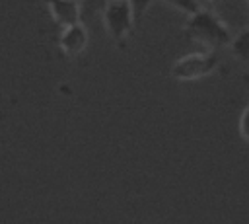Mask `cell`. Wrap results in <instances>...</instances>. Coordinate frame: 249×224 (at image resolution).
Segmentation results:
<instances>
[{"label": "cell", "instance_id": "1", "mask_svg": "<svg viewBox=\"0 0 249 224\" xmlns=\"http://www.w3.org/2000/svg\"><path fill=\"white\" fill-rule=\"evenodd\" d=\"M183 35L198 49L214 53L222 51L224 47H230L233 39L226 21L210 8H200L198 12L191 14L187 18V23L183 25Z\"/></svg>", "mask_w": 249, "mask_h": 224}, {"label": "cell", "instance_id": "2", "mask_svg": "<svg viewBox=\"0 0 249 224\" xmlns=\"http://www.w3.org/2000/svg\"><path fill=\"white\" fill-rule=\"evenodd\" d=\"M220 68V56L214 51H195V53H187L183 56H179L171 68H169V76L175 82H196L202 80L210 74H214Z\"/></svg>", "mask_w": 249, "mask_h": 224}, {"label": "cell", "instance_id": "3", "mask_svg": "<svg viewBox=\"0 0 249 224\" xmlns=\"http://www.w3.org/2000/svg\"><path fill=\"white\" fill-rule=\"evenodd\" d=\"M101 21L109 37L117 43V47L124 49L128 37L132 35L134 27L138 25L134 19V12L128 0H109L101 12Z\"/></svg>", "mask_w": 249, "mask_h": 224}, {"label": "cell", "instance_id": "4", "mask_svg": "<svg viewBox=\"0 0 249 224\" xmlns=\"http://www.w3.org/2000/svg\"><path fill=\"white\" fill-rule=\"evenodd\" d=\"M88 41H89V35H88V29L82 21L60 27V33L56 35V47H58L60 55L66 58L80 56L86 51Z\"/></svg>", "mask_w": 249, "mask_h": 224}, {"label": "cell", "instance_id": "5", "mask_svg": "<svg viewBox=\"0 0 249 224\" xmlns=\"http://www.w3.org/2000/svg\"><path fill=\"white\" fill-rule=\"evenodd\" d=\"M41 2L47 6L53 21L58 27H66V25L82 21V4H80V0H41Z\"/></svg>", "mask_w": 249, "mask_h": 224}, {"label": "cell", "instance_id": "6", "mask_svg": "<svg viewBox=\"0 0 249 224\" xmlns=\"http://www.w3.org/2000/svg\"><path fill=\"white\" fill-rule=\"evenodd\" d=\"M228 49L231 51L235 60H239L243 64H249V27L243 29L241 33L233 35V39H231Z\"/></svg>", "mask_w": 249, "mask_h": 224}, {"label": "cell", "instance_id": "7", "mask_svg": "<svg viewBox=\"0 0 249 224\" xmlns=\"http://www.w3.org/2000/svg\"><path fill=\"white\" fill-rule=\"evenodd\" d=\"M160 2L171 6V8L177 10V12H183V14H187V16L198 12V10L204 8V4H206L204 0H160Z\"/></svg>", "mask_w": 249, "mask_h": 224}, {"label": "cell", "instance_id": "8", "mask_svg": "<svg viewBox=\"0 0 249 224\" xmlns=\"http://www.w3.org/2000/svg\"><path fill=\"white\" fill-rule=\"evenodd\" d=\"M109 0H80L82 4V19L91 18V16H101L103 8L107 6Z\"/></svg>", "mask_w": 249, "mask_h": 224}, {"label": "cell", "instance_id": "9", "mask_svg": "<svg viewBox=\"0 0 249 224\" xmlns=\"http://www.w3.org/2000/svg\"><path fill=\"white\" fill-rule=\"evenodd\" d=\"M237 132H239V138L249 144V103L243 107L239 119H237Z\"/></svg>", "mask_w": 249, "mask_h": 224}, {"label": "cell", "instance_id": "10", "mask_svg": "<svg viewBox=\"0 0 249 224\" xmlns=\"http://www.w3.org/2000/svg\"><path fill=\"white\" fill-rule=\"evenodd\" d=\"M130 6H132V12H134V19L136 23L142 21V18L146 16V12L150 10V6L154 4V0H128Z\"/></svg>", "mask_w": 249, "mask_h": 224}, {"label": "cell", "instance_id": "11", "mask_svg": "<svg viewBox=\"0 0 249 224\" xmlns=\"http://www.w3.org/2000/svg\"><path fill=\"white\" fill-rule=\"evenodd\" d=\"M206 4H216V2H220V0H204Z\"/></svg>", "mask_w": 249, "mask_h": 224}, {"label": "cell", "instance_id": "12", "mask_svg": "<svg viewBox=\"0 0 249 224\" xmlns=\"http://www.w3.org/2000/svg\"><path fill=\"white\" fill-rule=\"evenodd\" d=\"M247 2H249V0H247Z\"/></svg>", "mask_w": 249, "mask_h": 224}]
</instances>
